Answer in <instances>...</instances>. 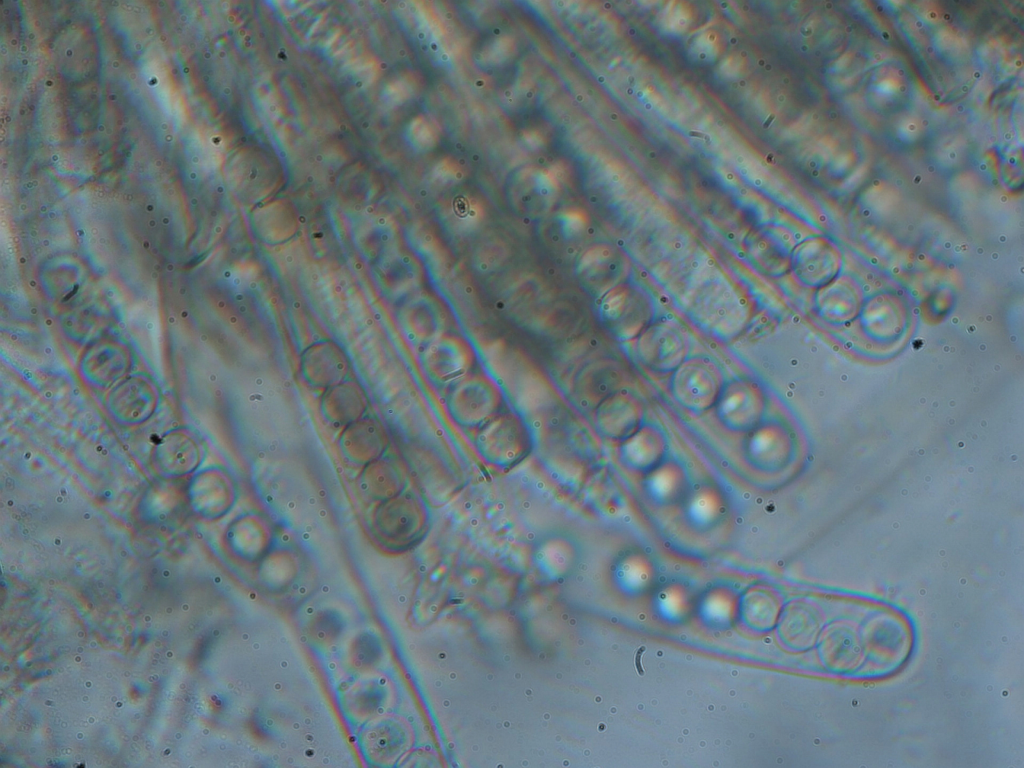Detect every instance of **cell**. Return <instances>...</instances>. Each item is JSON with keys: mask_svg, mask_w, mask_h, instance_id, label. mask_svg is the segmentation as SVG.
I'll return each instance as SVG.
<instances>
[{"mask_svg": "<svg viewBox=\"0 0 1024 768\" xmlns=\"http://www.w3.org/2000/svg\"><path fill=\"white\" fill-rule=\"evenodd\" d=\"M690 135H696V137H704L703 134L698 133V132H690Z\"/></svg>", "mask_w": 1024, "mask_h": 768, "instance_id": "21", "label": "cell"}, {"mask_svg": "<svg viewBox=\"0 0 1024 768\" xmlns=\"http://www.w3.org/2000/svg\"><path fill=\"white\" fill-rule=\"evenodd\" d=\"M630 261L626 253L611 244L587 248L579 257L576 274L581 286L592 296L602 297L627 280Z\"/></svg>", "mask_w": 1024, "mask_h": 768, "instance_id": "7", "label": "cell"}, {"mask_svg": "<svg viewBox=\"0 0 1024 768\" xmlns=\"http://www.w3.org/2000/svg\"><path fill=\"white\" fill-rule=\"evenodd\" d=\"M449 314L445 304L431 294L421 295L409 313V329L421 342H432L446 333Z\"/></svg>", "mask_w": 1024, "mask_h": 768, "instance_id": "14", "label": "cell"}, {"mask_svg": "<svg viewBox=\"0 0 1024 768\" xmlns=\"http://www.w3.org/2000/svg\"><path fill=\"white\" fill-rule=\"evenodd\" d=\"M358 484L363 494L381 502L404 492L407 473L396 458L381 456L365 465Z\"/></svg>", "mask_w": 1024, "mask_h": 768, "instance_id": "12", "label": "cell"}, {"mask_svg": "<svg viewBox=\"0 0 1024 768\" xmlns=\"http://www.w3.org/2000/svg\"><path fill=\"white\" fill-rule=\"evenodd\" d=\"M689 350L688 333L674 320L652 322L634 339V354L638 361L657 372L678 368Z\"/></svg>", "mask_w": 1024, "mask_h": 768, "instance_id": "3", "label": "cell"}, {"mask_svg": "<svg viewBox=\"0 0 1024 768\" xmlns=\"http://www.w3.org/2000/svg\"><path fill=\"white\" fill-rule=\"evenodd\" d=\"M762 403V394L757 386L747 381H737L723 391L720 409L726 417L749 420L760 412Z\"/></svg>", "mask_w": 1024, "mask_h": 768, "instance_id": "18", "label": "cell"}, {"mask_svg": "<svg viewBox=\"0 0 1024 768\" xmlns=\"http://www.w3.org/2000/svg\"><path fill=\"white\" fill-rule=\"evenodd\" d=\"M199 485L198 505L202 513L218 517L231 509L236 500V486L232 477L223 470L205 473Z\"/></svg>", "mask_w": 1024, "mask_h": 768, "instance_id": "15", "label": "cell"}, {"mask_svg": "<svg viewBox=\"0 0 1024 768\" xmlns=\"http://www.w3.org/2000/svg\"><path fill=\"white\" fill-rule=\"evenodd\" d=\"M372 529L383 540L405 541L426 526L428 512L423 501L415 494H401L381 501L372 513Z\"/></svg>", "mask_w": 1024, "mask_h": 768, "instance_id": "6", "label": "cell"}, {"mask_svg": "<svg viewBox=\"0 0 1024 768\" xmlns=\"http://www.w3.org/2000/svg\"><path fill=\"white\" fill-rule=\"evenodd\" d=\"M723 378L713 359L695 356L684 361L675 371L671 388L675 398L690 409H705L721 393Z\"/></svg>", "mask_w": 1024, "mask_h": 768, "instance_id": "8", "label": "cell"}, {"mask_svg": "<svg viewBox=\"0 0 1024 768\" xmlns=\"http://www.w3.org/2000/svg\"><path fill=\"white\" fill-rule=\"evenodd\" d=\"M475 352L462 336L444 333L429 343L423 354V366L432 381L449 383L470 370Z\"/></svg>", "mask_w": 1024, "mask_h": 768, "instance_id": "9", "label": "cell"}, {"mask_svg": "<svg viewBox=\"0 0 1024 768\" xmlns=\"http://www.w3.org/2000/svg\"><path fill=\"white\" fill-rule=\"evenodd\" d=\"M366 399L352 387H341L330 391L322 404L324 418L334 425H349L360 418L366 410Z\"/></svg>", "mask_w": 1024, "mask_h": 768, "instance_id": "17", "label": "cell"}, {"mask_svg": "<svg viewBox=\"0 0 1024 768\" xmlns=\"http://www.w3.org/2000/svg\"><path fill=\"white\" fill-rule=\"evenodd\" d=\"M655 304L650 293L639 284L624 281L601 297L599 316L616 339L634 340L652 323Z\"/></svg>", "mask_w": 1024, "mask_h": 768, "instance_id": "2", "label": "cell"}, {"mask_svg": "<svg viewBox=\"0 0 1024 768\" xmlns=\"http://www.w3.org/2000/svg\"><path fill=\"white\" fill-rule=\"evenodd\" d=\"M694 277L686 295L691 316L716 335L734 336L749 318L750 304L742 290L716 268Z\"/></svg>", "mask_w": 1024, "mask_h": 768, "instance_id": "1", "label": "cell"}, {"mask_svg": "<svg viewBox=\"0 0 1024 768\" xmlns=\"http://www.w3.org/2000/svg\"><path fill=\"white\" fill-rule=\"evenodd\" d=\"M527 425L517 414L506 413L491 418L476 438L477 448L491 464L510 466L525 457L530 449Z\"/></svg>", "mask_w": 1024, "mask_h": 768, "instance_id": "5", "label": "cell"}, {"mask_svg": "<svg viewBox=\"0 0 1024 768\" xmlns=\"http://www.w3.org/2000/svg\"><path fill=\"white\" fill-rule=\"evenodd\" d=\"M643 651H645V647L644 646L640 647V649L637 651L636 656H635V666H636V668H637V670H638L640 675L644 674V671H643V669L641 667V663H640L641 655H642Z\"/></svg>", "mask_w": 1024, "mask_h": 768, "instance_id": "20", "label": "cell"}, {"mask_svg": "<svg viewBox=\"0 0 1024 768\" xmlns=\"http://www.w3.org/2000/svg\"><path fill=\"white\" fill-rule=\"evenodd\" d=\"M745 250L750 261L764 274L776 277L787 268L789 248L776 230L762 231L747 238Z\"/></svg>", "mask_w": 1024, "mask_h": 768, "instance_id": "13", "label": "cell"}, {"mask_svg": "<svg viewBox=\"0 0 1024 768\" xmlns=\"http://www.w3.org/2000/svg\"><path fill=\"white\" fill-rule=\"evenodd\" d=\"M338 445L347 461L366 465L383 456L389 438L384 425L369 416L347 425L339 437Z\"/></svg>", "mask_w": 1024, "mask_h": 768, "instance_id": "10", "label": "cell"}, {"mask_svg": "<svg viewBox=\"0 0 1024 768\" xmlns=\"http://www.w3.org/2000/svg\"><path fill=\"white\" fill-rule=\"evenodd\" d=\"M623 378L624 370L619 362L613 359L595 360L575 374L571 392L579 404H599L617 391Z\"/></svg>", "mask_w": 1024, "mask_h": 768, "instance_id": "11", "label": "cell"}, {"mask_svg": "<svg viewBox=\"0 0 1024 768\" xmlns=\"http://www.w3.org/2000/svg\"><path fill=\"white\" fill-rule=\"evenodd\" d=\"M503 395L498 383L482 373L461 379L448 396V410L460 425L476 426L500 409Z\"/></svg>", "mask_w": 1024, "mask_h": 768, "instance_id": "4", "label": "cell"}, {"mask_svg": "<svg viewBox=\"0 0 1024 768\" xmlns=\"http://www.w3.org/2000/svg\"><path fill=\"white\" fill-rule=\"evenodd\" d=\"M773 118H774V116H773V115H771V116L769 117V119H768L767 123H765V125H764V126H765V127H767V126L769 125V123H770V122L772 121V119H773Z\"/></svg>", "mask_w": 1024, "mask_h": 768, "instance_id": "22", "label": "cell"}, {"mask_svg": "<svg viewBox=\"0 0 1024 768\" xmlns=\"http://www.w3.org/2000/svg\"><path fill=\"white\" fill-rule=\"evenodd\" d=\"M160 460L171 473H186L196 467L200 461L201 448L193 436L176 435L165 439L159 446Z\"/></svg>", "mask_w": 1024, "mask_h": 768, "instance_id": "19", "label": "cell"}, {"mask_svg": "<svg viewBox=\"0 0 1024 768\" xmlns=\"http://www.w3.org/2000/svg\"><path fill=\"white\" fill-rule=\"evenodd\" d=\"M638 411V400L633 395L616 391L599 403L596 421L607 435L621 436L636 421Z\"/></svg>", "mask_w": 1024, "mask_h": 768, "instance_id": "16", "label": "cell"}]
</instances>
